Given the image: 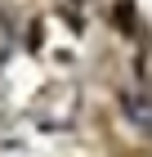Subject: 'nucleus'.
<instances>
[{
	"instance_id": "1",
	"label": "nucleus",
	"mask_w": 152,
	"mask_h": 157,
	"mask_svg": "<svg viewBox=\"0 0 152 157\" xmlns=\"http://www.w3.org/2000/svg\"><path fill=\"white\" fill-rule=\"evenodd\" d=\"M121 112L143 139H152V94L148 90H121Z\"/></svg>"
}]
</instances>
